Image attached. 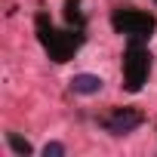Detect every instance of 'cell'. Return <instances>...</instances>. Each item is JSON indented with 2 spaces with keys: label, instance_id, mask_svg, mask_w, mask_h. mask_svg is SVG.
I'll use <instances>...</instances> for the list:
<instances>
[{
  "label": "cell",
  "instance_id": "cell-1",
  "mask_svg": "<svg viewBox=\"0 0 157 157\" xmlns=\"http://www.w3.org/2000/svg\"><path fill=\"white\" fill-rule=\"evenodd\" d=\"M37 37H40L43 49L49 52V59L62 65V62H68L77 49H80V43H83V28L77 25V28L59 31V28L49 22V16L40 13V16H37Z\"/></svg>",
  "mask_w": 157,
  "mask_h": 157
},
{
  "label": "cell",
  "instance_id": "cell-2",
  "mask_svg": "<svg viewBox=\"0 0 157 157\" xmlns=\"http://www.w3.org/2000/svg\"><path fill=\"white\" fill-rule=\"evenodd\" d=\"M111 28L117 34H126L129 40H148L157 28V19L151 13H142V10H132V6H120L111 13Z\"/></svg>",
  "mask_w": 157,
  "mask_h": 157
},
{
  "label": "cell",
  "instance_id": "cell-3",
  "mask_svg": "<svg viewBox=\"0 0 157 157\" xmlns=\"http://www.w3.org/2000/svg\"><path fill=\"white\" fill-rule=\"evenodd\" d=\"M151 74V52L142 46V40H129L123 52V90L139 93Z\"/></svg>",
  "mask_w": 157,
  "mask_h": 157
},
{
  "label": "cell",
  "instance_id": "cell-4",
  "mask_svg": "<svg viewBox=\"0 0 157 157\" xmlns=\"http://www.w3.org/2000/svg\"><path fill=\"white\" fill-rule=\"evenodd\" d=\"M142 123H145V114L136 111V108H111V111L99 120V126H102L105 132H111V136H126V132L139 129Z\"/></svg>",
  "mask_w": 157,
  "mask_h": 157
},
{
  "label": "cell",
  "instance_id": "cell-5",
  "mask_svg": "<svg viewBox=\"0 0 157 157\" xmlns=\"http://www.w3.org/2000/svg\"><path fill=\"white\" fill-rule=\"evenodd\" d=\"M71 90L77 96H96L102 90V77L99 74H74L71 77Z\"/></svg>",
  "mask_w": 157,
  "mask_h": 157
},
{
  "label": "cell",
  "instance_id": "cell-6",
  "mask_svg": "<svg viewBox=\"0 0 157 157\" xmlns=\"http://www.w3.org/2000/svg\"><path fill=\"white\" fill-rule=\"evenodd\" d=\"M6 142H10V148H13L16 154H22V157H25V154H31V145H28L25 139H19L16 132H6Z\"/></svg>",
  "mask_w": 157,
  "mask_h": 157
},
{
  "label": "cell",
  "instance_id": "cell-7",
  "mask_svg": "<svg viewBox=\"0 0 157 157\" xmlns=\"http://www.w3.org/2000/svg\"><path fill=\"white\" fill-rule=\"evenodd\" d=\"M43 157H65V145L62 142H46L43 145Z\"/></svg>",
  "mask_w": 157,
  "mask_h": 157
}]
</instances>
